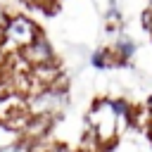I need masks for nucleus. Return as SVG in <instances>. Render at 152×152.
<instances>
[{
	"instance_id": "nucleus-10",
	"label": "nucleus",
	"mask_w": 152,
	"mask_h": 152,
	"mask_svg": "<svg viewBox=\"0 0 152 152\" xmlns=\"http://www.w3.org/2000/svg\"><path fill=\"white\" fill-rule=\"evenodd\" d=\"M45 152H76V150H71V147H66V145H62V142H57V145H50Z\"/></svg>"
},
{
	"instance_id": "nucleus-9",
	"label": "nucleus",
	"mask_w": 152,
	"mask_h": 152,
	"mask_svg": "<svg viewBox=\"0 0 152 152\" xmlns=\"http://www.w3.org/2000/svg\"><path fill=\"white\" fill-rule=\"evenodd\" d=\"M26 7L31 10H38V12H45V14H52L57 10V0H21Z\"/></svg>"
},
{
	"instance_id": "nucleus-2",
	"label": "nucleus",
	"mask_w": 152,
	"mask_h": 152,
	"mask_svg": "<svg viewBox=\"0 0 152 152\" xmlns=\"http://www.w3.org/2000/svg\"><path fill=\"white\" fill-rule=\"evenodd\" d=\"M66 107V90L48 86V88H36L28 95H24V109L28 116H45V119H57Z\"/></svg>"
},
{
	"instance_id": "nucleus-8",
	"label": "nucleus",
	"mask_w": 152,
	"mask_h": 152,
	"mask_svg": "<svg viewBox=\"0 0 152 152\" xmlns=\"http://www.w3.org/2000/svg\"><path fill=\"white\" fill-rule=\"evenodd\" d=\"M0 152H36V145H31V142H28V140H24V138H17V140H12V142L2 145V147H0Z\"/></svg>"
},
{
	"instance_id": "nucleus-4",
	"label": "nucleus",
	"mask_w": 152,
	"mask_h": 152,
	"mask_svg": "<svg viewBox=\"0 0 152 152\" xmlns=\"http://www.w3.org/2000/svg\"><path fill=\"white\" fill-rule=\"evenodd\" d=\"M19 59L28 66V69H36V66H52V64H59L57 55H55V48L50 43V38L40 31L21 52H17Z\"/></svg>"
},
{
	"instance_id": "nucleus-5",
	"label": "nucleus",
	"mask_w": 152,
	"mask_h": 152,
	"mask_svg": "<svg viewBox=\"0 0 152 152\" xmlns=\"http://www.w3.org/2000/svg\"><path fill=\"white\" fill-rule=\"evenodd\" d=\"M109 50H112L116 64H119V66H126V64L133 62L138 45H135V40H133L131 36H126V33H116V38H114V43L109 45Z\"/></svg>"
},
{
	"instance_id": "nucleus-11",
	"label": "nucleus",
	"mask_w": 152,
	"mask_h": 152,
	"mask_svg": "<svg viewBox=\"0 0 152 152\" xmlns=\"http://www.w3.org/2000/svg\"><path fill=\"white\" fill-rule=\"evenodd\" d=\"M147 133H150V142H152V126H150V131H147Z\"/></svg>"
},
{
	"instance_id": "nucleus-1",
	"label": "nucleus",
	"mask_w": 152,
	"mask_h": 152,
	"mask_svg": "<svg viewBox=\"0 0 152 152\" xmlns=\"http://www.w3.org/2000/svg\"><path fill=\"white\" fill-rule=\"evenodd\" d=\"M86 131H90L102 145L112 147V142L121 133L119 124H116V116H114V109H112V97L93 100V104L86 114Z\"/></svg>"
},
{
	"instance_id": "nucleus-3",
	"label": "nucleus",
	"mask_w": 152,
	"mask_h": 152,
	"mask_svg": "<svg viewBox=\"0 0 152 152\" xmlns=\"http://www.w3.org/2000/svg\"><path fill=\"white\" fill-rule=\"evenodd\" d=\"M40 33V26L36 19H31L28 14L14 12L7 17L5 26H2V48H12L14 52H21L36 36Z\"/></svg>"
},
{
	"instance_id": "nucleus-7",
	"label": "nucleus",
	"mask_w": 152,
	"mask_h": 152,
	"mask_svg": "<svg viewBox=\"0 0 152 152\" xmlns=\"http://www.w3.org/2000/svg\"><path fill=\"white\" fill-rule=\"evenodd\" d=\"M104 24L109 31L119 33L121 26H124V14H121V7H119V0H109L107 5V14H104Z\"/></svg>"
},
{
	"instance_id": "nucleus-12",
	"label": "nucleus",
	"mask_w": 152,
	"mask_h": 152,
	"mask_svg": "<svg viewBox=\"0 0 152 152\" xmlns=\"http://www.w3.org/2000/svg\"><path fill=\"white\" fill-rule=\"evenodd\" d=\"M57 2H59V0H57Z\"/></svg>"
},
{
	"instance_id": "nucleus-6",
	"label": "nucleus",
	"mask_w": 152,
	"mask_h": 152,
	"mask_svg": "<svg viewBox=\"0 0 152 152\" xmlns=\"http://www.w3.org/2000/svg\"><path fill=\"white\" fill-rule=\"evenodd\" d=\"M90 64H93L95 69H100V71H109V69L119 66L116 59H114V55H112V50H109V45L97 48V50L90 55Z\"/></svg>"
}]
</instances>
